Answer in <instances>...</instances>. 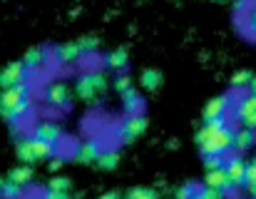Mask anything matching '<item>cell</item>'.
<instances>
[{"label": "cell", "mask_w": 256, "mask_h": 199, "mask_svg": "<svg viewBox=\"0 0 256 199\" xmlns=\"http://www.w3.org/2000/svg\"><path fill=\"white\" fill-rule=\"evenodd\" d=\"M78 48H80V52H82V55H92V52H97L100 40H97V38H92V35H87V38H80V40H78Z\"/></svg>", "instance_id": "cb8c5ba5"}, {"label": "cell", "mask_w": 256, "mask_h": 199, "mask_svg": "<svg viewBox=\"0 0 256 199\" xmlns=\"http://www.w3.org/2000/svg\"><path fill=\"white\" fill-rule=\"evenodd\" d=\"M15 152H18V160H20L22 164H32V162H38V157H35V147H32V137H22V140H18Z\"/></svg>", "instance_id": "e0dca14e"}, {"label": "cell", "mask_w": 256, "mask_h": 199, "mask_svg": "<svg viewBox=\"0 0 256 199\" xmlns=\"http://www.w3.org/2000/svg\"><path fill=\"white\" fill-rule=\"evenodd\" d=\"M229 107H232V95H219V98L209 100L206 107H204V122H212V120L226 117Z\"/></svg>", "instance_id": "30bf717a"}, {"label": "cell", "mask_w": 256, "mask_h": 199, "mask_svg": "<svg viewBox=\"0 0 256 199\" xmlns=\"http://www.w3.org/2000/svg\"><path fill=\"white\" fill-rule=\"evenodd\" d=\"M50 190H60V192H68L70 190V180L68 177H55V180H50V184H48Z\"/></svg>", "instance_id": "f1b7e54d"}, {"label": "cell", "mask_w": 256, "mask_h": 199, "mask_svg": "<svg viewBox=\"0 0 256 199\" xmlns=\"http://www.w3.org/2000/svg\"><path fill=\"white\" fill-rule=\"evenodd\" d=\"M246 28L252 35H256V2L249 5V10H246Z\"/></svg>", "instance_id": "f546056e"}, {"label": "cell", "mask_w": 256, "mask_h": 199, "mask_svg": "<svg viewBox=\"0 0 256 199\" xmlns=\"http://www.w3.org/2000/svg\"><path fill=\"white\" fill-rule=\"evenodd\" d=\"M232 142H234V130L229 127L226 117L204 122V127L196 132V147H199L202 157L204 154H226L232 150Z\"/></svg>", "instance_id": "6da1fadb"}, {"label": "cell", "mask_w": 256, "mask_h": 199, "mask_svg": "<svg viewBox=\"0 0 256 199\" xmlns=\"http://www.w3.org/2000/svg\"><path fill=\"white\" fill-rule=\"evenodd\" d=\"M194 190H196V187H192V184H184V187L176 192V199H192V197H194Z\"/></svg>", "instance_id": "1f68e13d"}, {"label": "cell", "mask_w": 256, "mask_h": 199, "mask_svg": "<svg viewBox=\"0 0 256 199\" xmlns=\"http://www.w3.org/2000/svg\"><path fill=\"white\" fill-rule=\"evenodd\" d=\"M2 182H5V180H0V190H2Z\"/></svg>", "instance_id": "d590c367"}, {"label": "cell", "mask_w": 256, "mask_h": 199, "mask_svg": "<svg viewBox=\"0 0 256 199\" xmlns=\"http://www.w3.org/2000/svg\"><path fill=\"white\" fill-rule=\"evenodd\" d=\"M60 167H62V160H60V157H55V154H52V157H50V170H52V172H55V170H60Z\"/></svg>", "instance_id": "d6a6232c"}, {"label": "cell", "mask_w": 256, "mask_h": 199, "mask_svg": "<svg viewBox=\"0 0 256 199\" xmlns=\"http://www.w3.org/2000/svg\"><path fill=\"white\" fill-rule=\"evenodd\" d=\"M45 60H48L45 48H30V50L22 55V60H20V62L25 65V70H28V72H38V70H42Z\"/></svg>", "instance_id": "4fadbf2b"}, {"label": "cell", "mask_w": 256, "mask_h": 199, "mask_svg": "<svg viewBox=\"0 0 256 199\" xmlns=\"http://www.w3.org/2000/svg\"><path fill=\"white\" fill-rule=\"evenodd\" d=\"M147 117L142 114V112H134V114H127V120L120 124V140L122 142H134L137 137H142L144 132H147Z\"/></svg>", "instance_id": "277c9868"}, {"label": "cell", "mask_w": 256, "mask_h": 199, "mask_svg": "<svg viewBox=\"0 0 256 199\" xmlns=\"http://www.w3.org/2000/svg\"><path fill=\"white\" fill-rule=\"evenodd\" d=\"M100 152H102V144H100L97 140H85V142L78 147V162L94 164V160L100 157Z\"/></svg>", "instance_id": "5bb4252c"}, {"label": "cell", "mask_w": 256, "mask_h": 199, "mask_svg": "<svg viewBox=\"0 0 256 199\" xmlns=\"http://www.w3.org/2000/svg\"><path fill=\"white\" fill-rule=\"evenodd\" d=\"M254 144H256V132L254 130H249V127H239V130H234V142H232V147H234L239 154L249 152Z\"/></svg>", "instance_id": "7c38bea8"}, {"label": "cell", "mask_w": 256, "mask_h": 199, "mask_svg": "<svg viewBox=\"0 0 256 199\" xmlns=\"http://www.w3.org/2000/svg\"><path fill=\"white\" fill-rule=\"evenodd\" d=\"M140 85H142L144 90H150V92L160 90V88H162V72L154 70V68L142 70V75H140Z\"/></svg>", "instance_id": "ac0fdd59"}, {"label": "cell", "mask_w": 256, "mask_h": 199, "mask_svg": "<svg viewBox=\"0 0 256 199\" xmlns=\"http://www.w3.org/2000/svg\"><path fill=\"white\" fill-rule=\"evenodd\" d=\"M120 98H122V104H124V112H127V114H134V112L142 110V95L134 90V85H132L130 90H124Z\"/></svg>", "instance_id": "ffe728a7"}, {"label": "cell", "mask_w": 256, "mask_h": 199, "mask_svg": "<svg viewBox=\"0 0 256 199\" xmlns=\"http://www.w3.org/2000/svg\"><path fill=\"white\" fill-rule=\"evenodd\" d=\"M252 78H254V72H249V70H239V72L232 75L229 85H232V90H242V88H249Z\"/></svg>", "instance_id": "7402d4cb"}, {"label": "cell", "mask_w": 256, "mask_h": 199, "mask_svg": "<svg viewBox=\"0 0 256 199\" xmlns=\"http://www.w3.org/2000/svg\"><path fill=\"white\" fill-rule=\"evenodd\" d=\"M130 88H132V78H127V75H124V72H122V75H117V78H114V90H117V92H120V95H122V92H124V90H130Z\"/></svg>", "instance_id": "83f0119b"}, {"label": "cell", "mask_w": 256, "mask_h": 199, "mask_svg": "<svg viewBox=\"0 0 256 199\" xmlns=\"http://www.w3.org/2000/svg\"><path fill=\"white\" fill-rule=\"evenodd\" d=\"M224 172H226V180H229V190L244 187V182H246V162L242 157L226 160L224 162Z\"/></svg>", "instance_id": "52a82bcc"}, {"label": "cell", "mask_w": 256, "mask_h": 199, "mask_svg": "<svg viewBox=\"0 0 256 199\" xmlns=\"http://www.w3.org/2000/svg\"><path fill=\"white\" fill-rule=\"evenodd\" d=\"M32 137H35V140H42V142H48V144H52V147H58L60 140H62V130H60V124L52 122V120H40V122L32 127Z\"/></svg>", "instance_id": "8992f818"}, {"label": "cell", "mask_w": 256, "mask_h": 199, "mask_svg": "<svg viewBox=\"0 0 256 199\" xmlns=\"http://www.w3.org/2000/svg\"><path fill=\"white\" fill-rule=\"evenodd\" d=\"M107 88V75L100 72V70H90V72H82L75 82V95L85 102H92L100 92H104Z\"/></svg>", "instance_id": "3957f363"}, {"label": "cell", "mask_w": 256, "mask_h": 199, "mask_svg": "<svg viewBox=\"0 0 256 199\" xmlns=\"http://www.w3.org/2000/svg\"><path fill=\"white\" fill-rule=\"evenodd\" d=\"M204 187H212V190L226 192V190H229V180H226V172H224V167H216V170H206V177H204Z\"/></svg>", "instance_id": "2e32d148"}, {"label": "cell", "mask_w": 256, "mask_h": 199, "mask_svg": "<svg viewBox=\"0 0 256 199\" xmlns=\"http://www.w3.org/2000/svg\"><path fill=\"white\" fill-rule=\"evenodd\" d=\"M104 68L112 70L114 75H122V72L130 68V52H127L124 48H117V50L107 52V58H104Z\"/></svg>", "instance_id": "8fae6325"}, {"label": "cell", "mask_w": 256, "mask_h": 199, "mask_svg": "<svg viewBox=\"0 0 256 199\" xmlns=\"http://www.w3.org/2000/svg\"><path fill=\"white\" fill-rule=\"evenodd\" d=\"M28 70H25V65L20 62V60H15V62H10V65H5L2 70H0V88L5 90V88H12V85H18V82H25L28 80Z\"/></svg>", "instance_id": "ba28073f"}, {"label": "cell", "mask_w": 256, "mask_h": 199, "mask_svg": "<svg viewBox=\"0 0 256 199\" xmlns=\"http://www.w3.org/2000/svg\"><path fill=\"white\" fill-rule=\"evenodd\" d=\"M45 100L48 104L52 107H60V110H68L70 107V100H72V92L65 82H50L48 90H45Z\"/></svg>", "instance_id": "9c48e42d"}, {"label": "cell", "mask_w": 256, "mask_h": 199, "mask_svg": "<svg viewBox=\"0 0 256 199\" xmlns=\"http://www.w3.org/2000/svg\"><path fill=\"white\" fill-rule=\"evenodd\" d=\"M234 112H236V120L242 122V127H249V130L256 132V98L254 95L246 92L242 100H236Z\"/></svg>", "instance_id": "5b68a950"}, {"label": "cell", "mask_w": 256, "mask_h": 199, "mask_svg": "<svg viewBox=\"0 0 256 199\" xmlns=\"http://www.w3.org/2000/svg\"><path fill=\"white\" fill-rule=\"evenodd\" d=\"M246 90H249V95H254L256 98V75L252 78V82H249V88H246Z\"/></svg>", "instance_id": "e575fe53"}, {"label": "cell", "mask_w": 256, "mask_h": 199, "mask_svg": "<svg viewBox=\"0 0 256 199\" xmlns=\"http://www.w3.org/2000/svg\"><path fill=\"white\" fill-rule=\"evenodd\" d=\"M100 199H122V194H120V192H104Z\"/></svg>", "instance_id": "836d02e7"}, {"label": "cell", "mask_w": 256, "mask_h": 199, "mask_svg": "<svg viewBox=\"0 0 256 199\" xmlns=\"http://www.w3.org/2000/svg\"><path fill=\"white\" fill-rule=\"evenodd\" d=\"M55 58H58L60 65H72V62H78V60L82 58V52H80L78 42H62V45L55 50Z\"/></svg>", "instance_id": "9a60e30c"}, {"label": "cell", "mask_w": 256, "mask_h": 199, "mask_svg": "<svg viewBox=\"0 0 256 199\" xmlns=\"http://www.w3.org/2000/svg\"><path fill=\"white\" fill-rule=\"evenodd\" d=\"M0 197L2 199H22V187L20 184H12L10 180L2 182V190H0Z\"/></svg>", "instance_id": "603a6c76"}, {"label": "cell", "mask_w": 256, "mask_h": 199, "mask_svg": "<svg viewBox=\"0 0 256 199\" xmlns=\"http://www.w3.org/2000/svg\"><path fill=\"white\" fill-rule=\"evenodd\" d=\"M8 180H10L12 184H20V187H28V184H30V180H32V170H30V164H20V167H15V170H10V174H8Z\"/></svg>", "instance_id": "44dd1931"}, {"label": "cell", "mask_w": 256, "mask_h": 199, "mask_svg": "<svg viewBox=\"0 0 256 199\" xmlns=\"http://www.w3.org/2000/svg\"><path fill=\"white\" fill-rule=\"evenodd\" d=\"M224 192H219V190H212V187H199V190H194V197L192 199H222Z\"/></svg>", "instance_id": "484cf974"}, {"label": "cell", "mask_w": 256, "mask_h": 199, "mask_svg": "<svg viewBox=\"0 0 256 199\" xmlns=\"http://www.w3.org/2000/svg\"><path fill=\"white\" fill-rule=\"evenodd\" d=\"M94 164H97V170H102V172H112V170L120 164V152H117V150H102L100 157L94 160Z\"/></svg>", "instance_id": "d6986e66"}, {"label": "cell", "mask_w": 256, "mask_h": 199, "mask_svg": "<svg viewBox=\"0 0 256 199\" xmlns=\"http://www.w3.org/2000/svg\"><path fill=\"white\" fill-rule=\"evenodd\" d=\"M224 154H204V167L206 170H216V167H224Z\"/></svg>", "instance_id": "4316f807"}, {"label": "cell", "mask_w": 256, "mask_h": 199, "mask_svg": "<svg viewBox=\"0 0 256 199\" xmlns=\"http://www.w3.org/2000/svg\"><path fill=\"white\" fill-rule=\"evenodd\" d=\"M42 199H70V194L68 192H60V190H45V194H42Z\"/></svg>", "instance_id": "4dcf8cb0"}, {"label": "cell", "mask_w": 256, "mask_h": 199, "mask_svg": "<svg viewBox=\"0 0 256 199\" xmlns=\"http://www.w3.org/2000/svg\"><path fill=\"white\" fill-rule=\"evenodd\" d=\"M122 199H160L154 190H144V187H137V190H130Z\"/></svg>", "instance_id": "d4e9b609"}, {"label": "cell", "mask_w": 256, "mask_h": 199, "mask_svg": "<svg viewBox=\"0 0 256 199\" xmlns=\"http://www.w3.org/2000/svg\"><path fill=\"white\" fill-rule=\"evenodd\" d=\"M30 107H32V90L28 80L5 88L0 92V117L8 124H20L30 114Z\"/></svg>", "instance_id": "7a4b0ae2"}]
</instances>
